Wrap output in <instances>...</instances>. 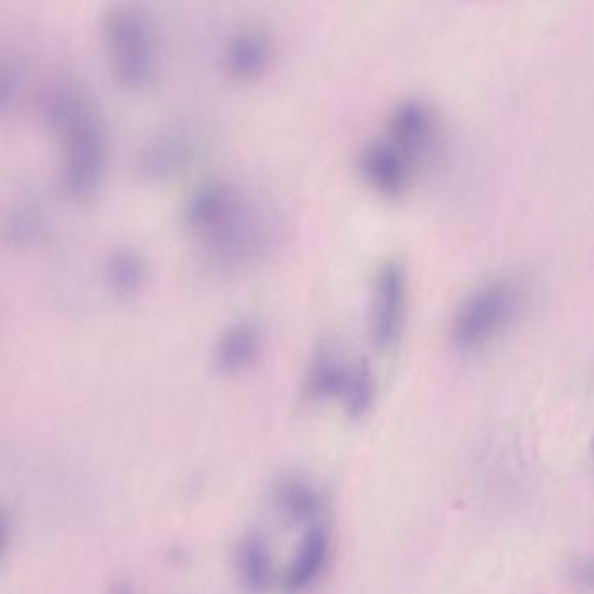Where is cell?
<instances>
[{"label": "cell", "mask_w": 594, "mask_h": 594, "mask_svg": "<svg viewBox=\"0 0 594 594\" xmlns=\"http://www.w3.org/2000/svg\"><path fill=\"white\" fill-rule=\"evenodd\" d=\"M281 236L283 222L274 208L236 194L225 213L203 232L204 260L211 269L234 270L274 250Z\"/></svg>", "instance_id": "obj_1"}, {"label": "cell", "mask_w": 594, "mask_h": 594, "mask_svg": "<svg viewBox=\"0 0 594 594\" xmlns=\"http://www.w3.org/2000/svg\"><path fill=\"white\" fill-rule=\"evenodd\" d=\"M102 35L115 81L129 89H140L154 81L159 65L156 34L140 7H108L103 14Z\"/></svg>", "instance_id": "obj_2"}, {"label": "cell", "mask_w": 594, "mask_h": 594, "mask_svg": "<svg viewBox=\"0 0 594 594\" xmlns=\"http://www.w3.org/2000/svg\"><path fill=\"white\" fill-rule=\"evenodd\" d=\"M523 305V288L513 277L481 284L460 304L452 323L453 344L476 351L506 330Z\"/></svg>", "instance_id": "obj_3"}, {"label": "cell", "mask_w": 594, "mask_h": 594, "mask_svg": "<svg viewBox=\"0 0 594 594\" xmlns=\"http://www.w3.org/2000/svg\"><path fill=\"white\" fill-rule=\"evenodd\" d=\"M208 142V131L199 122L169 124L140 145L135 156L136 175L149 182L180 175L204 156Z\"/></svg>", "instance_id": "obj_4"}, {"label": "cell", "mask_w": 594, "mask_h": 594, "mask_svg": "<svg viewBox=\"0 0 594 594\" xmlns=\"http://www.w3.org/2000/svg\"><path fill=\"white\" fill-rule=\"evenodd\" d=\"M60 136L63 138L61 189L74 199H86L100 185L107 154V140L98 112L75 122Z\"/></svg>", "instance_id": "obj_5"}, {"label": "cell", "mask_w": 594, "mask_h": 594, "mask_svg": "<svg viewBox=\"0 0 594 594\" xmlns=\"http://www.w3.org/2000/svg\"><path fill=\"white\" fill-rule=\"evenodd\" d=\"M406 276L396 260L380 265L373 281L370 335L382 351L398 344L405 323Z\"/></svg>", "instance_id": "obj_6"}, {"label": "cell", "mask_w": 594, "mask_h": 594, "mask_svg": "<svg viewBox=\"0 0 594 594\" xmlns=\"http://www.w3.org/2000/svg\"><path fill=\"white\" fill-rule=\"evenodd\" d=\"M359 169L378 192L398 196L410 182L412 159L391 138H382L366 143L359 156Z\"/></svg>", "instance_id": "obj_7"}, {"label": "cell", "mask_w": 594, "mask_h": 594, "mask_svg": "<svg viewBox=\"0 0 594 594\" xmlns=\"http://www.w3.org/2000/svg\"><path fill=\"white\" fill-rule=\"evenodd\" d=\"M330 560V530L323 523L307 528L284 575L283 588L286 594L309 591L323 577Z\"/></svg>", "instance_id": "obj_8"}, {"label": "cell", "mask_w": 594, "mask_h": 594, "mask_svg": "<svg viewBox=\"0 0 594 594\" xmlns=\"http://www.w3.org/2000/svg\"><path fill=\"white\" fill-rule=\"evenodd\" d=\"M272 504L284 520L305 527L319 525L326 511V500L318 486L298 476L277 481L272 488Z\"/></svg>", "instance_id": "obj_9"}, {"label": "cell", "mask_w": 594, "mask_h": 594, "mask_svg": "<svg viewBox=\"0 0 594 594\" xmlns=\"http://www.w3.org/2000/svg\"><path fill=\"white\" fill-rule=\"evenodd\" d=\"M262 337V326L255 318H239L230 323L216 340V368L229 375L250 368L262 349Z\"/></svg>", "instance_id": "obj_10"}, {"label": "cell", "mask_w": 594, "mask_h": 594, "mask_svg": "<svg viewBox=\"0 0 594 594\" xmlns=\"http://www.w3.org/2000/svg\"><path fill=\"white\" fill-rule=\"evenodd\" d=\"M272 54L274 42L269 32L264 28L246 27L230 35L223 51V61L230 74L239 79H250L269 67Z\"/></svg>", "instance_id": "obj_11"}, {"label": "cell", "mask_w": 594, "mask_h": 594, "mask_svg": "<svg viewBox=\"0 0 594 594\" xmlns=\"http://www.w3.org/2000/svg\"><path fill=\"white\" fill-rule=\"evenodd\" d=\"M351 365L331 342H321L314 352L305 377L304 398L309 403H323L328 399L342 398L349 380Z\"/></svg>", "instance_id": "obj_12"}, {"label": "cell", "mask_w": 594, "mask_h": 594, "mask_svg": "<svg viewBox=\"0 0 594 594\" xmlns=\"http://www.w3.org/2000/svg\"><path fill=\"white\" fill-rule=\"evenodd\" d=\"M436 135L434 114L419 100H405L392 110L389 138L412 159L427 149Z\"/></svg>", "instance_id": "obj_13"}, {"label": "cell", "mask_w": 594, "mask_h": 594, "mask_svg": "<svg viewBox=\"0 0 594 594\" xmlns=\"http://www.w3.org/2000/svg\"><path fill=\"white\" fill-rule=\"evenodd\" d=\"M236 565L244 589L251 594H265L274 586V560L267 535L248 530L237 544Z\"/></svg>", "instance_id": "obj_14"}, {"label": "cell", "mask_w": 594, "mask_h": 594, "mask_svg": "<svg viewBox=\"0 0 594 594\" xmlns=\"http://www.w3.org/2000/svg\"><path fill=\"white\" fill-rule=\"evenodd\" d=\"M234 197L236 192L225 183H201L183 199L180 220L190 229L204 232L225 213Z\"/></svg>", "instance_id": "obj_15"}, {"label": "cell", "mask_w": 594, "mask_h": 594, "mask_svg": "<svg viewBox=\"0 0 594 594\" xmlns=\"http://www.w3.org/2000/svg\"><path fill=\"white\" fill-rule=\"evenodd\" d=\"M105 283L108 288L114 291L115 295L128 297L133 295L147 276V264L142 253L135 248L121 246L108 253L103 269Z\"/></svg>", "instance_id": "obj_16"}, {"label": "cell", "mask_w": 594, "mask_h": 594, "mask_svg": "<svg viewBox=\"0 0 594 594\" xmlns=\"http://www.w3.org/2000/svg\"><path fill=\"white\" fill-rule=\"evenodd\" d=\"M48 216L41 206L32 201H18L4 218V234L14 244H32L39 241L48 230Z\"/></svg>", "instance_id": "obj_17"}, {"label": "cell", "mask_w": 594, "mask_h": 594, "mask_svg": "<svg viewBox=\"0 0 594 594\" xmlns=\"http://www.w3.org/2000/svg\"><path fill=\"white\" fill-rule=\"evenodd\" d=\"M375 396H377V380H375L372 365L366 359H359L351 365L349 380L340 398L344 403L345 412L349 413L352 419L365 417L373 406Z\"/></svg>", "instance_id": "obj_18"}, {"label": "cell", "mask_w": 594, "mask_h": 594, "mask_svg": "<svg viewBox=\"0 0 594 594\" xmlns=\"http://www.w3.org/2000/svg\"><path fill=\"white\" fill-rule=\"evenodd\" d=\"M23 77L18 65H4L0 72V108L9 110L16 103L23 88Z\"/></svg>", "instance_id": "obj_19"}, {"label": "cell", "mask_w": 594, "mask_h": 594, "mask_svg": "<svg viewBox=\"0 0 594 594\" xmlns=\"http://www.w3.org/2000/svg\"><path fill=\"white\" fill-rule=\"evenodd\" d=\"M575 581L579 582L584 588L594 589V561H586L577 567L575 572Z\"/></svg>", "instance_id": "obj_20"}, {"label": "cell", "mask_w": 594, "mask_h": 594, "mask_svg": "<svg viewBox=\"0 0 594 594\" xmlns=\"http://www.w3.org/2000/svg\"><path fill=\"white\" fill-rule=\"evenodd\" d=\"M593 452H594V441H593Z\"/></svg>", "instance_id": "obj_21"}]
</instances>
